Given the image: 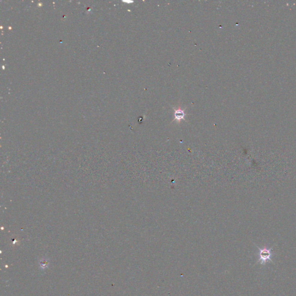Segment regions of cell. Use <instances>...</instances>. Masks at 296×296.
Returning a JSON list of instances; mask_svg holds the SVG:
<instances>
[{
	"mask_svg": "<svg viewBox=\"0 0 296 296\" xmlns=\"http://www.w3.org/2000/svg\"><path fill=\"white\" fill-rule=\"evenodd\" d=\"M257 248L259 249V260L257 262L258 263H260V264L262 265H264L269 262H273L272 260V248L268 249L266 247H264L263 248L257 247Z\"/></svg>",
	"mask_w": 296,
	"mask_h": 296,
	"instance_id": "obj_1",
	"label": "cell"
},
{
	"mask_svg": "<svg viewBox=\"0 0 296 296\" xmlns=\"http://www.w3.org/2000/svg\"><path fill=\"white\" fill-rule=\"evenodd\" d=\"M40 265H41V267L42 268H45V267H47V266L48 265V263L46 260H41L40 262Z\"/></svg>",
	"mask_w": 296,
	"mask_h": 296,
	"instance_id": "obj_3",
	"label": "cell"
},
{
	"mask_svg": "<svg viewBox=\"0 0 296 296\" xmlns=\"http://www.w3.org/2000/svg\"><path fill=\"white\" fill-rule=\"evenodd\" d=\"M174 116H175V120H176L178 121H180L181 120H184V116L186 115L184 112V110H182L181 109H174Z\"/></svg>",
	"mask_w": 296,
	"mask_h": 296,
	"instance_id": "obj_2",
	"label": "cell"
}]
</instances>
